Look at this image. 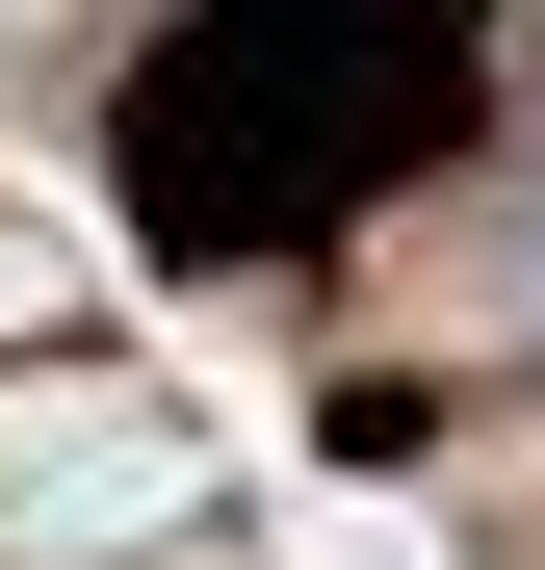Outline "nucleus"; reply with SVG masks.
Here are the masks:
<instances>
[{
  "instance_id": "obj_1",
  "label": "nucleus",
  "mask_w": 545,
  "mask_h": 570,
  "mask_svg": "<svg viewBox=\"0 0 545 570\" xmlns=\"http://www.w3.org/2000/svg\"><path fill=\"white\" fill-rule=\"evenodd\" d=\"M208 105H260V156H208L182 208L208 234H312L338 181H390L441 105H468V27H441V0H208L130 130H208Z\"/></svg>"
}]
</instances>
